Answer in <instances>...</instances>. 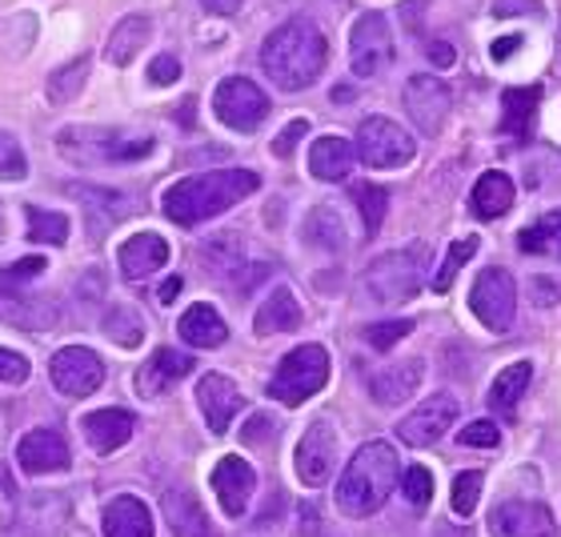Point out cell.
<instances>
[{"instance_id": "cell-1", "label": "cell", "mask_w": 561, "mask_h": 537, "mask_svg": "<svg viewBox=\"0 0 561 537\" xmlns=\"http://www.w3.org/2000/svg\"><path fill=\"white\" fill-rule=\"evenodd\" d=\"M261 188V176L253 169H213V173L181 176L176 185L161 193V209L176 225H201L229 213Z\"/></svg>"}, {"instance_id": "cell-2", "label": "cell", "mask_w": 561, "mask_h": 537, "mask_svg": "<svg viewBox=\"0 0 561 537\" xmlns=\"http://www.w3.org/2000/svg\"><path fill=\"white\" fill-rule=\"evenodd\" d=\"M329 60V41L309 16L277 24L261 45V69L280 93H301L321 77Z\"/></svg>"}, {"instance_id": "cell-3", "label": "cell", "mask_w": 561, "mask_h": 537, "mask_svg": "<svg viewBox=\"0 0 561 537\" xmlns=\"http://www.w3.org/2000/svg\"><path fill=\"white\" fill-rule=\"evenodd\" d=\"M398 485V449L389 442H365L337 481V510L345 517H369L389 502Z\"/></svg>"}, {"instance_id": "cell-4", "label": "cell", "mask_w": 561, "mask_h": 537, "mask_svg": "<svg viewBox=\"0 0 561 537\" xmlns=\"http://www.w3.org/2000/svg\"><path fill=\"white\" fill-rule=\"evenodd\" d=\"M157 149L152 133L108 129V125H69L57 133V152L65 161L93 169V164H129Z\"/></svg>"}, {"instance_id": "cell-5", "label": "cell", "mask_w": 561, "mask_h": 537, "mask_svg": "<svg viewBox=\"0 0 561 537\" xmlns=\"http://www.w3.org/2000/svg\"><path fill=\"white\" fill-rule=\"evenodd\" d=\"M329 381V353L325 345H297L293 353H285L277 365V374L270 377V398H277L280 405H305V401L321 393Z\"/></svg>"}, {"instance_id": "cell-6", "label": "cell", "mask_w": 561, "mask_h": 537, "mask_svg": "<svg viewBox=\"0 0 561 537\" xmlns=\"http://www.w3.org/2000/svg\"><path fill=\"white\" fill-rule=\"evenodd\" d=\"M421 281H425V245L398 249V253L377 258L374 265L365 268L362 289L374 297V305H398L410 301L413 293L421 289Z\"/></svg>"}, {"instance_id": "cell-7", "label": "cell", "mask_w": 561, "mask_h": 537, "mask_svg": "<svg viewBox=\"0 0 561 537\" xmlns=\"http://www.w3.org/2000/svg\"><path fill=\"white\" fill-rule=\"evenodd\" d=\"M413 152H417V140L401 129L398 121L389 117L362 121V129H357V157L369 169H401V164L413 161Z\"/></svg>"}, {"instance_id": "cell-8", "label": "cell", "mask_w": 561, "mask_h": 537, "mask_svg": "<svg viewBox=\"0 0 561 537\" xmlns=\"http://www.w3.org/2000/svg\"><path fill=\"white\" fill-rule=\"evenodd\" d=\"M213 113H217V121L229 125V129L253 133L261 121L270 117V96L261 93L249 77H225V81L217 84V93H213Z\"/></svg>"}, {"instance_id": "cell-9", "label": "cell", "mask_w": 561, "mask_h": 537, "mask_svg": "<svg viewBox=\"0 0 561 537\" xmlns=\"http://www.w3.org/2000/svg\"><path fill=\"white\" fill-rule=\"evenodd\" d=\"M469 305H473V313H478L481 325L493 329V333H505V329L514 325V313H517L514 277L497 265L481 268V277L473 281V289H469Z\"/></svg>"}, {"instance_id": "cell-10", "label": "cell", "mask_w": 561, "mask_h": 537, "mask_svg": "<svg viewBox=\"0 0 561 537\" xmlns=\"http://www.w3.org/2000/svg\"><path fill=\"white\" fill-rule=\"evenodd\" d=\"M393 60V28L386 12H365L350 33V65L353 77H381Z\"/></svg>"}, {"instance_id": "cell-11", "label": "cell", "mask_w": 561, "mask_h": 537, "mask_svg": "<svg viewBox=\"0 0 561 537\" xmlns=\"http://www.w3.org/2000/svg\"><path fill=\"white\" fill-rule=\"evenodd\" d=\"M48 377H53L57 393H65V398H89L105 381V362L93 350H84V345H65V350L53 353Z\"/></svg>"}, {"instance_id": "cell-12", "label": "cell", "mask_w": 561, "mask_h": 537, "mask_svg": "<svg viewBox=\"0 0 561 537\" xmlns=\"http://www.w3.org/2000/svg\"><path fill=\"white\" fill-rule=\"evenodd\" d=\"M457 413H461V401L454 393H430L413 413H405L398 425V437L413 449H425V445H437L445 433L454 430Z\"/></svg>"}, {"instance_id": "cell-13", "label": "cell", "mask_w": 561, "mask_h": 537, "mask_svg": "<svg viewBox=\"0 0 561 537\" xmlns=\"http://www.w3.org/2000/svg\"><path fill=\"white\" fill-rule=\"evenodd\" d=\"M333 461H337V430H333V421H313L309 430L301 433V442H297V454H293V469H297V478L305 485H325L329 473H333Z\"/></svg>"}, {"instance_id": "cell-14", "label": "cell", "mask_w": 561, "mask_h": 537, "mask_svg": "<svg viewBox=\"0 0 561 537\" xmlns=\"http://www.w3.org/2000/svg\"><path fill=\"white\" fill-rule=\"evenodd\" d=\"M65 193H69V197L84 209V221H89V233H93V241H101L108 229H117V225L133 213V201L125 197L121 188L72 181V185H65Z\"/></svg>"}, {"instance_id": "cell-15", "label": "cell", "mask_w": 561, "mask_h": 537, "mask_svg": "<svg viewBox=\"0 0 561 537\" xmlns=\"http://www.w3.org/2000/svg\"><path fill=\"white\" fill-rule=\"evenodd\" d=\"M449 108H454V101H449V89H445L437 77H430V72H417V77H410V81H405V113H410V121L417 125V133H425V137H437V133L445 129Z\"/></svg>"}, {"instance_id": "cell-16", "label": "cell", "mask_w": 561, "mask_h": 537, "mask_svg": "<svg viewBox=\"0 0 561 537\" xmlns=\"http://www.w3.org/2000/svg\"><path fill=\"white\" fill-rule=\"evenodd\" d=\"M213 493H217V502L229 517H241L253 502V490H257V473L249 466L245 457H221L217 466H213Z\"/></svg>"}, {"instance_id": "cell-17", "label": "cell", "mask_w": 561, "mask_h": 537, "mask_svg": "<svg viewBox=\"0 0 561 537\" xmlns=\"http://www.w3.org/2000/svg\"><path fill=\"white\" fill-rule=\"evenodd\" d=\"M16 461H21L24 473H33V478H48V473H60V469H69L72 454H69V442H65V433H57V430H33V433H24L21 442H16Z\"/></svg>"}, {"instance_id": "cell-18", "label": "cell", "mask_w": 561, "mask_h": 537, "mask_svg": "<svg viewBox=\"0 0 561 537\" xmlns=\"http://www.w3.org/2000/svg\"><path fill=\"white\" fill-rule=\"evenodd\" d=\"M493 537H558V522L538 502H505L490 517Z\"/></svg>"}, {"instance_id": "cell-19", "label": "cell", "mask_w": 561, "mask_h": 537, "mask_svg": "<svg viewBox=\"0 0 561 537\" xmlns=\"http://www.w3.org/2000/svg\"><path fill=\"white\" fill-rule=\"evenodd\" d=\"M0 317L24 333H48L57 325V301L53 297H33V293H16L12 285H0Z\"/></svg>"}, {"instance_id": "cell-20", "label": "cell", "mask_w": 561, "mask_h": 537, "mask_svg": "<svg viewBox=\"0 0 561 537\" xmlns=\"http://www.w3.org/2000/svg\"><path fill=\"white\" fill-rule=\"evenodd\" d=\"M197 405L209 421L213 433H225L233 425V418L245 409V398H241V389L229 381L225 374H205L197 381Z\"/></svg>"}, {"instance_id": "cell-21", "label": "cell", "mask_w": 561, "mask_h": 537, "mask_svg": "<svg viewBox=\"0 0 561 537\" xmlns=\"http://www.w3.org/2000/svg\"><path fill=\"white\" fill-rule=\"evenodd\" d=\"M117 265H121V277L125 281H149L152 273H161L169 265V241L157 233H137L129 237L125 245L117 249Z\"/></svg>"}, {"instance_id": "cell-22", "label": "cell", "mask_w": 561, "mask_h": 537, "mask_svg": "<svg viewBox=\"0 0 561 537\" xmlns=\"http://www.w3.org/2000/svg\"><path fill=\"white\" fill-rule=\"evenodd\" d=\"M193 374V357L181 350H157L149 357V362L140 365V374H137V393L140 398H149L157 401L161 393H169V389L181 381V377Z\"/></svg>"}, {"instance_id": "cell-23", "label": "cell", "mask_w": 561, "mask_h": 537, "mask_svg": "<svg viewBox=\"0 0 561 537\" xmlns=\"http://www.w3.org/2000/svg\"><path fill=\"white\" fill-rule=\"evenodd\" d=\"M81 425H84V442L93 445L96 454H117L121 445L133 437V430H137V418H133L129 409H96Z\"/></svg>"}, {"instance_id": "cell-24", "label": "cell", "mask_w": 561, "mask_h": 537, "mask_svg": "<svg viewBox=\"0 0 561 537\" xmlns=\"http://www.w3.org/2000/svg\"><path fill=\"white\" fill-rule=\"evenodd\" d=\"M421 377H425V365H421V357L386 365V369L369 381V389H374V401H377V405H401V401H410L413 393H417Z\"/></svg>"}, {"instance_id": "cell-25", "label": "cell", "mask_w": 561, "mask_h": 537, "mask_svg": "<svg viewBox=\"0 0 561 537\" xmlns=\"http://www.w3.org/2000/svg\"><path fill=\"white\" fill-rule=\"evenodd\" d=\"M297 325H301V301L293 297V289L277 285L261 301L257 317H253V329H257V338H277V333H293Z\"/></svg>"}, {"instance_id": "cell-26", "label": "cell", "mask_w": 561, "mask_h": 537, "mask_svg": "<svg viewBox=\"0 0 561 537\" xmlns=\"http://www.w3.org/2000/svg\"><path fill=\"white\" fill-rule=\"evenodd\" d=\"M353 169V145L337 133H325V137L313 140L309 149V173L317 181H345Z\"/></svg>"}, {"instance_id": "cell-27", "label": "cell", "mask_w": 561, "mask_h": 537, "mask_svg": "<svg viewBox=\"0 0 561 537\" xmlns=\"http://www.w3.org/2000/svg\"><path fill=\"white\" fill-rule=\"evenodd\" d=\"M176 333H181L193 350H217V345H225V338H229V325H225L221 313H217L213 305H193V309L181 313Z\"/></svg>"}, {"instance_id": "cell-28", "label": "cell", "mask_w": 561, "mask_h": 537, "mask_svg": "<svg viewBox=\"0 0 561 537\" xmlns=\"http://www.w3.org/2000/svg\"><path fill=\"white\" fill-rule=\"evenodd\" d=\"M541 105V89L529 84V89H505L502 93V133L514 140H529L534 133V117H538Z\"/></svg>"}, {"instance_id": "cell-29", "label": "cell", "mask_w": 561, "mask_h": 537, "mask_svg": "<svg viewBox=\"0 0 561 537\" xmlns=\"http://www.w3.org/2000/svg\"><path fill=\"white\" fill-rule=\"evenodd\" d=\"M105 537H152V514L140 498H113L105 505Z\"/></svg>"}, {"instance_id": "cell-30", "label": "cell", "mask_w": 561, "mask_h": 537, "mask_svg": "<svg viewBox=\"0 0 561 537\" xmlns=\"http://www.w3.org/2000/svg\"><path fill=\"white\" fill-rule=\"evenodd\" d=\"M149 36H152V21H149V16H137V12H133V16H125V21L113 28V36H108L105 60H108V65H117V69H125L140 48L149 45Z\"/></svg>"}, {"instance_id": "cell-31", "label": "cell", "mask_w": 561, "mask_h": 537, "mask_svg": "<svg viewBox=\"0 0 561 537\" xmlns=\"http://www.w3.org/2000/svg\"><path fill=\"white\" fill-rule=\"evenodd\" d=\"M469 205H473V217H481V221H493V217H505L510 213V205H514V181L505 173H485L473 185V197H469Z\"/></svg>"}, {"instance_id": "cell-32", "label": "cell", "mask_w": 561, "mask_h": 537, "mask_svg": "<svg viewBox=\"0 0 561 537\" xmlns=\"http://www.w3.org/2000/svg\"><path fill=\"white\" fill-rule=\"evenodd\" d=\"M517 249H522V253H534V258L561 261V209L546 213L541 221L522 229V233H517Z\"/></svg>"}, {"instance_id": "cell-33", "label": "cell", "mask_w": 561, "mask_h": 537, "mask_svg": "<svg viewBox=\"0 0 561 537\" xmlns=\"http://www.w3.org/2000/svg\"><path fill=\"white\" fill-rule=\"evenodd\" d=\"M529 381H534V365H529V362L505 365L502 374L493 377V386H490V405H493V409H502V413H510V409H514L517 401L526 398Z\"/></svg>"}, {"instance_id": "cell-34", "label": "cell", "mask_w": 561, "mask_h": 537, "mask_svg": "<svg viewBox=\"0 0 561 537\" xmlns=\"http://www.w3.org/2000/svg\"><path fill=\"white\" fill-rule=\"evenodd\" d=\"M305 237H309V245L325 249V253H341L345 249V221H341V213L333 205L313 209L309 221H305Z\"/></svg>"}, {"instance_id": "cell-35", "label": "cell", "mask_w": 561, "mask_h": 537, "mask_svg": "<svg viewBox=\"0 0 561 537\" xmlns=\"http://www.w3.org/2000/svg\"><path fill=\"white\" fill-rule=\"evenodd\" d=\"M164 514L173 522L176 537H209V522L201 514V505L185 490H173L164 498Z\"/></svg>"}, {"instance_id": "cell-36", "label": "cell", "mask_w": 561, "mask_h": 537, "mask_svg": "<svg viewBox=\"0 0 561 537\" xmlns=\"http://www.w3.org/2000/svg\"><path fill=\"white\" fill-rule=\"evenodd\" d=\"M24 221H28V237H33L36 245H65V241H69V217H65V213L28 205V209H24Z\"/></svg>"}, {"instance_id": "cell-37", "label": "cell", "mask_w": 561, "mask_h": 537, "mask_svg": "<svg viewBox=\"0 0 561 537\" xmlns=\"http://www.w3.org/2000/svg\"><path fill=\"white\" fill-rule=\"evenodd\" d=\"M84 81H89V60L84 57L60 65V69L48 77V101H53V105H69V101L81 96Z\"/></svg>"}, {"instance_id": "cell-38", "label": "cell", "mask_w": 561, "mask_h": 537, "mask_svg": "<svg viewBox=\"0 0 561 537\" xmlns=\"http://www.w3.org/2000/svg\"><path fill=\"white\" fill-rule=\"evenodd\" d=\"M105 333L108 341H117L121 350H137L140 341H145V321H140V313L133 305H117L105 317Z\"/></svg>"}, {"instance_id": "cell-39", "label": "cell", "mask_w": 561, "mask_h": 537, "mask_svg": "<svg viewBox=\"0 0 561 537\" xmlns=\"http://www.w3.org/2000/svg\"><path fill=\"white\" fill-rule=\"evenodd\" d=\"M353 201H357V209H362L365 237H377V229H381V221H386V213H389V193L381 185L362 181V185H353Z\"/></svg>"}, {"instance_id": "cell-40", "label": "cell", "mask_w": 561, "mask_h": 537, "mask_svg": "<svg viewBox=\"0 0 561 537\" xmlns=\"http://www.w3.org/2000/svg\"><path fill=\"white\" fill-rule=\"evenodd\" d=\"M33 41H36V16L33 12H16V16H9V21L0 24V53L21 57Z\"/></svg>"}, {"instance_id": "cell-41", "label": "cell", "mask_w": 561, "mask_h": 537, "mask_svg": "<svg viewBox=\"0 0 561 537\" xmlns=\"http://www.w3.org/2000/svg\"><path fill=\"white\" fill-rule=\"evenodd\" d=\"M473 253H478V237H461V241H454V245H449V253H445L442 268L433 273V281H430L433 289H437V293L449 289V285H454V277H457V268L466 265Z\"/></svg>"}, {"instance_id": "cell-42", "label": "cell", "mask_w": 561, "mask_h": 537, "mask_svg": "<svg viewBox=\"0 0 561 537\" xmlns=\"http://www.w3.org/2000/svg\"><path fill=\"white\" fill-rule=\"evenodd\" d=\"M24 173H28V161H24L21 140L0 129V181H24Z\"/></svg>"}, {"instance_id": "cell-43", "label": "cell", "mask_w": 561, "mask_h": 537, "mask_svg": "<svg viewBox=\"0 0 561 537\" xmlns=\"http://www.w3.org/2000/svg\"><path fill=\"white\" fill-rule=\"evenodd\" d=\"M401 493H405V502L425 510L433 498V473L425 466H410L405 469V478H401Z\"/></svg>"}, {"instance_id": "cell-44", "label": "cell", "mask_w": 561, "mask_h": 537, "mask_svg": "<svg viewBox=\"0 0 561 537\" xmlns=\"http://www.w3.org/2000/svg\"><path fill=\"white\" fill-rule=\"evenodd\" d=\"M413 333V321H377V325H365L362 338L374 345V350H393L398 341H405Z\"/></svg>"}, {"instance_id": "cell-45", "label": "cell", "mask_w": 561, "mask_h": 537, "mask_svg": "<svg viewBox=\"0 0 561 537\" xmlns=\"http://www.w3.org/2000/svg\"><path fill=\"white\" fill-rule=\"evenodd\" d=\"M478 498H481V473H461L454 481V514L469 517L478 510Z\"/></svg>"}, {"instance_id": "cell-46", "label": "cell", "mask_w": 561, "mask_h": 537, "mask_svg": "<svg viewBox=\"0 0 561 537\" xmlns=\"http://www.w3.org/2000/svg\"><path fill=\"white\" fill-rule=\"evenodd\" d=\"M457 437H461V445H469V449H497V445H502V433H497L493 421H469Z\"/></svg>"}, {"instance_id": "cell-47", "label": "cell", "mask_w": 561, "mask_h": 537, "mask_svg": "<svg viewBox=\"0 0 561 537\" xmlns=\"http://www.w3.org/2000/svg\"><path fill=\"white\" fill-rule=\"evenodd\" d=\"M28 374H33L28 357L0 345V381H4V386H24V381H28Z\"/></svg>"}, {"instance_id": "cell-48", "label": "cell", "mask_w": 561, "mask_h": 537, "mask_svg": "<svg viewBox=\"0 0 561 537\" xmlns=\"http://www.w3.org/2000/svg\"><path fill=\"white\" fill-rule=\"evenodd\" d=\"M48 268L45 258H21L16 265L0 268V285H24V281H36Z\"/></svg>"}, {"instance_id": "cell-49", "label": "cell", "mask_w": 561, "mask_h": 537, "mask_svg": "<svg viewBox=\"0 0 561 537\" xmlns=\"http://www.w3.org/2000/svg\"><path fill=\"white\" fill-rule=\"evenodd\" d=\"M176 77H181V60L169 57V53H161V57L149 65V84H157V89H164V84H176Z\"/></svg>"}, {"instance_id": "cell-50", "label": "cell", "mask_w": 561, "mask_h": 537, "mask_svg": "<svg viewBox=\"0 0 561 537\" xmlns=\"http://www.w3.org/2000/svg\"><path fill=\"white\" fill-rule=\"evenodd\" d=\"M309 133V121H289L285 129L277 133V140H273V152L277 157H293V149H297V140Z\"/></svg>"}, {"instance_id": "cell-51", "label": "cell", "mask_w": 561, "mask_h": 537, "mask_svg": "<svg viewBox=\"0 0 561 537\" xmlns=\"http://www.w3.org/2000/svg\"><path fill=\"white\" fill-rule=\"evenodd\" d=\"M493 16L497 21H510V16H541V0H497Z\"/></svg>"}, {"instance_id": "cell-52", "label": "cell", "mask_w": 561, "mask_h": 537, "mask_svg": "<svg viewBox=\"0 0 561 537\" xmlns=\"http://www.w3.org/2000/svg\"><path fill=\"white\" fill-rule=\"evenodd\" d=\"M273 433H277V421L273 418H265V413H257V418H249V425H245V437L249 445H261V442H273Z\"/></svg>"}, {"instance_id": "cell-53", "label": "cell", "mask_w": 561, "mask_h": 537, "mask_svg": "<svg viewBox=\"0 0 561 537\" xmlns=\"http://www.w3.org/2000/svg\"><path fill=\"white\" fill-rule=\"evenodd\" d=\"M526 45V41H522V36H502V41H493V48H490V57L493 60H510L517 53V48Z\"/></svg>"}, {"instance_id": "cell-54", "label": "cell", "mask_w": 561, "mask_h": 537, "mask_svg": "<svg viewBox=\"0 0 561 537\" xmlns=\"http://www.w3.org/2000/svg\"><path fill=\"white\" fill-rule=\"evenodd\" d=\"M425 53H430V60H433V65H442V69H449V65H454V48L445 45V41H433Z\"/></svg>"}, {"instance_id": "cell-55", "label": "cell", "mask_w": 561, "mask_h": 537, "mask_svg": "<svg viewBox=\"0 0 561 537\" xmlns=\"http://www.w3.org/2000/svg\"><path fill=\"white\" fill-rule=\"evenodd\" d=\"M201 9L213 12V16H233L241 9V0H201Z\"/></svg>"}, {"instance_id": "cell-56", "label": "cell", "mask_w": 561, "mask_h": 537, "mask_svg": "<svg viewBox=\"0 0 561 537\" xmlns=\"http://www.w3.org/2000/svg\"><path fill=\"white\" fill-rule=\"evenodd\" d=\"M176 293H181V277H169V281H164V285H161V305L173 301Z\"/></svg>"}, {"instance_id": "cell-57", "label": "cell", "mask_w": 561, "mask_h": 537, "mask_svg": "<svg viewBox=\"0 0 561 537\" xmlns=\"http://www.w3.org/2000/svg\"><path fill=\"white\" fill-rule=\"evenodd\" d=\"M0 241H4V213H0Z\"/></svg>"}]
</instances>
